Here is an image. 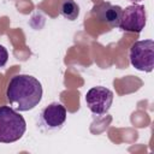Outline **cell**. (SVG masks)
<instances>
[{
	"label": "cell",
	"mask_w": 154,
	"mask_h": 154,
	"mask_svg": "<svg viewBox=\"0 0 154 154\" xmlns=\"http://www.w3.org/2000/svg\"><path fill=\"white\" fill-rule=\"evenodd\" d=\"M42 84L37 78L30 75L13 76L6 89L7 101L14 106L19 112L34 109L42 99Z\"/></svg>",
	"instance_id": "cell-1"
},
{
	"label": "cell",
	"mask_w": 154,
	"mask_h": 154,
	"mask_svg": "<svg viewBox=\"0 0 154 154\" xmlns=\"http://www.w3.org/2000/svg\"><path fill=\"white\" fill-rule=\"evenodd\" d=\"M147 22V13L143 5L134 4L130 6H126L122 11L119 26L124 31L129 32H141Z\"/></svg>",
	"instance_id": "cell-5"
},
{
	"label": "cell",
	"mask_w": 154,
	"mask_h": 154,
	"mask_svg": "<svg viewBox=\"0 0 154 154\" xmlns=\"http://www.w3.org/2000/svg\"><path fill=\"white\" fill-rule=\"evenodd\" d=\"M130 1H132L134 4H137V2H140V1H142V0H130Z\"/></svg>",
	"instance_id": "cell-10"
},
{
	"label": "cell",
	"mask_w": 154,
	"mask_h": 154,
	"mask_svg": "<svg viewBox=\"0 0 154 154\" xmlns=\"http://www.w3.org/2000/svg\"><path fill=\"white\" fill-rule=\"evenodd\" d=\"M129 58L135 69L152 72L154 67V41L149 38L135 42L130 48Z\"/></svg>",
	"instance_id": "cell-4"
},
{
	"label": "cell",
	"mask_w": 154,
	"mask_h": 154,
	"mask_svg": "<svg viewBox=\"0 0 154 154\" xmlns=\"http://www.w3.org/2000/svg\"><path fill=\"white\" fill-rule=\"evenodd\" d=\"M123 8L118 5H112L109 2H100L95 5L91 8V14L93 17L101 22L107 24L111 28H118L119 22H120V16H122Z\"/></svg>",
	"instance_id": "cell-7"
},
{
	"label": "cell",
	"mask_w": 154,
	"mask_h": 154,
	"mask_svg": "<svg viewBox=\"0 0 154 154\" xmlns=\"http://www.w3.org/2000/svg\"><path fill=\"white\" fill-rule=\"evenodd\" d=\"M25 131L23 116L10 106H0V143H13L20 140Z\"/></svg>",
	"instance_id": "cell-2"
},
{
	"label": "cell",
	"mask_w": 154,
	"mask_h": 154,
	"mask_svg": "<svg viewBox=\"0 0 154 154\" xmlns=\"http://www.w3.org/2000/svg\"><path fill=\"white\" fill-rule=\"evenodd\" d=\"M66 117V108L60 102H52L40 112L37 128L43 132H55L64 126Z\"/></svg>",
	"instance_id": "cell-3"
},
{
	"label": "cell",
	"mask_w": 154,
	"mask_h": 154,
	"mask_svg": "<svg viewBox=\"0 0 154 154\" xmlns=\"http://www.w3.org/2000/svg\"><path fill=\"white\" fill-rule=\"evenodd\" d=\"M7 60H8L7 49L2 45H0V67H4L6 65V63H7Z\"/></svg>",
	"instance_id": "cell-9"
},
{
	"label": "cell",
	"mask_w": 154,
	"mask_h": 154,
	"mask_svg": "<svg viewBox=\"0 0 154 154\" xmlns=\"http://www.w3.org/2000/svg\"><path fill=\"white\" fill-rule=\"evenodd\" d=\"M60 14L69 20H76L79 16L78 4L75 0H63L60 5Z\"/></svg>",
	"instance_id": "cell-8"
},
{
	"label": "cell",
	"mask_w": 154,
	"mask_h": 154,
	"mask_svg": "<svg viewBox=\"0 0 154 154\" xmlns=\"http://www.w3.org/2000/svg\"><path fill=\"white\" fill-rule=\"evenodd\" d=\"M113 102V93L106 87H93L85 94V103L95 116L106 114Z\"/></svg>",
	"instance_id": "cell-6"
}]
</instances>
